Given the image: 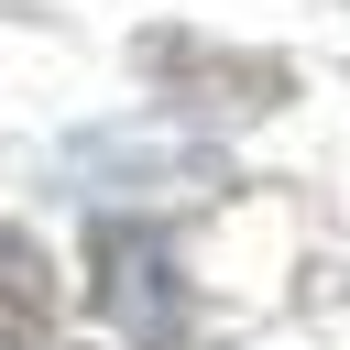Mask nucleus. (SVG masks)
<instances>
[{
	"instance_id": "obj_1",
	"label": "nucleus",
	"mask_w": 350,
	"mask_h": 350,
	"mask_svg": "<svg viewBox=\"0 0 350 350\" xmlns=\"http://www.w3.org/2000/svg\"><path fill=\"white\" fill-rule=\"evenodd\" d=\"M88 295L109 328H131L142 350H164L186 328V284H175V241L142 230V219H98L88 230Z\"/></svg>"
},
{
	"instance_id": "obj_2",
	"label": "nucleus",
	"mask_w": 350,
	"mask_h": 350,
	"mask_svg": "<svg viewBox=\"0 0 350 350\" xmlns=\"http://www.w3.org/2000/svg\"><path fill=\"white\" fill-rule=\"evenodd\" d=\"M55 339V252L0 219V350H44Z\"/></svg>"
}]
</instances>
